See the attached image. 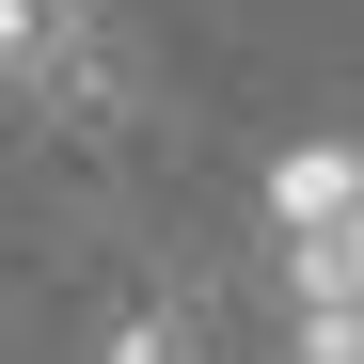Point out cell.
I'll return each mask as SVG.
<instances>
[{"label":"cell","instance_id":"6da1fadb","mask_svg":"<svg viewBox=\"0 0 364 364\" xmlns=\"http://www.w3.org/2000/svg\"><path fill=\"white\" fill-rule=\"evenodd\" d=\"M0 95H32V111H64V127H95V111L127 95L111 0H0Z\"/></svg>","mask_w":364,"mask_h":364},{"label":"cell","instance_id":"7a4b0ae2","mask_svg":"<svg viewBox=\"0 0 364 364\" xmlns=\"http://www.w3.org/2000/svg\"><path fill=\"white\" fill-rule=\"evenodd\" d=\"M191 348H206V317H191V301H174V285H143L127 317L95 333V364H191Z\"/></svg>","mask_w":364,"mask_h":364}]
</instances>
